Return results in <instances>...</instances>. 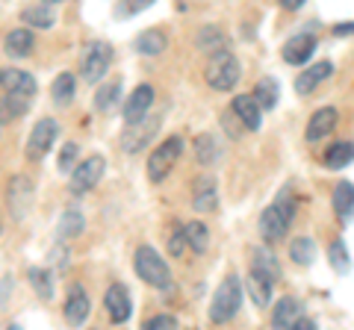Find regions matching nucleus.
I'll use <instances>...</instances> for the list:
<instances>
[{"label": "nucleus", "mask_w": 354, "mask_h": 330, "mask_svg": "<svg viewBox=\"0 0 354 330\" xmlns=\"http://www.w3.org/2000/svg\"><path fill=\"white\" fill-rule=\"evenodd\" d=\"M292 218H295L292 186H283L278 192V197H274L260 215V236L269 242V245L286 239V233H290V227H292Z\"/></svg>", "instance_id": "f257e3e1"}, {"label": "nucleus", "mask_w": 354, "mask_h": 330, "mask_svg": "<svg viewBox=\"0 0 354 330\" xmlns=\"http://www.w3.org/2000/svg\"><path fill=\"white\" fill-rule=\"evenodd\" d=\"M133 269L142 280L153 289H169L171 286V271H169V262H165L157 251L151 245H139L136 254H133Z\"/></svg>", "instance_id": "f03ea898"}, {"label": "nucleus", "mask_w": 354, "mask_h": 330, "mask_svg": "<svg viewBox=\"0 0 354 330\" xmlns=\"http://www.w3.org/2000/svg\"><path fill=\"white\" fill-rule=\"evenodd\" d=\"M239 307H242V280L236 274H227L213 295V304H209V322L213 324L230 322L239 313Z\"/></svg>", "instance_id": "7ed1b4c3"}, {"label": "nucleus", "mask_w": 354, "mask_h": 330, "mask_svg": "<svg viewBox=\"0 0 354 330\" xmlns=\"http://www.w3.org/2000/svg\"><path fill=\"white\" fill-rule=\"evenodd\" d=\"M239 77H242V65L230 50H221L216 57H209L207 68H204V80L209 89H216V92H230L239 83Z\"/></svg>", "instance_id": "20e7f679"}, {"label": "nucleus", "mask_w": 354, "mask_h": 330, "mask_svg": "<svg viewBox=\"0 0 354 330\" xmlns=\"http://www.w3.org/2000/svg\"><path fill=\"white\" fill-rule=\"evenodd\" d=\"M180 153H183V139L180 136H169L162 145L153 148V153L148 157V177L153 183H162L171 174L177 159H180Z\"/></svg>", "instance_id": "39448f33"}, {"label": "nucleus", "mask_w": 354, "mask_h": 330, "mask_svg": "<svg viewBox=\"0 0 354 330\" xmlns=\"http://www.w3.org/2000/svg\"><path fill=\"white\" fill-rule=\"evenodd\" d=\"M109 65H113V48L106 45V41H88L86 50H83V57H80V74H83V80L86 83H101L106 71H109Z\"/></svg>", "instance_id": "423d86ee"}, {"label": "nucleus", "mask_w": 354, "mask_h": 330, "mask_svg": "<svg viewBox=\"0 0 354 330\" xmlns=\"http://www.w3.org/2000/svg\"><path fill=\"white\" fill-rule=\"evenodd\" d=\"M104 171H106V159L101 157V153H92V157H86L83 162H77L74 171H71V180H68L71 195L80 197V195H86V192H92L95 186L101 183Z\"/></svg>", "instance_id": "0eeeda50"}, {"label": "nucleus", "mask_w": 354, "mask_h": 330, "mask_svg": "<svg viewBox=\"0 0 354 330\" xmlns=\"http://www.w3.org/2000/svg\"><path fill=\"white\" fill-rule=\"evenodd\" d=\"M32 197H36V189H32V180L18 174V177L9 180L6 186V204H9V213H12L15 222H24L30 206H32Z\"/></svg>", "instance_id": "6e6552de"}, {"label": "nucleus", "mask_w": 354, "mask_h": 330, "mask_svg": "<svg viewBox=\"0 0 354 330\" xmlns=\"http://www.w3.org/2000/svg\"><path fill=\"white\" fill-rule=\"evenodd\" d=\"M57 136H59L57 121H53V118H39V121H36V127H32V133H30V139H27V159L39 162L44 153L53 148Z\"/></svg>", "instance_id": "1a4fd4ad"}, {"label": "nucleus", "mask_w": 354, "mask_h": 330, "mask_svg": "<svg viewBox=\"0 0 354 330\" xmlns=\"http://www.w3.org/2000/svg\"><path fill=\"white\" fill-rule=\"evenodd\" d=\"M153 97H157V92H153V86H148V83H142V86H136V89L130 92V97L124 101L127 127H133V124H139V121L148 118V109L153 106Z\"/></svg>", "instance_id": "9d476101"}, {"label": "nucleus", "mask_w": 354, "mask_h": 330, "mask_svg": "<svg viewBox=\"0 0 354 330\" xmlns=\"http://www.w3.org/2000/svg\"><path fill=\"white\" fill-rule=\"evenodd\" d=\"M88 313H92V301H88L86 289H83L80 283H71L68 298H65V304H62L65 322H68L71 327H83V322L88 318Z\"/></svg>", "instance_id": "9b49d317"}, {"label": "nucleus", "mask_w": 354, "mask_h": 330, "mask_svg": "<svg viewBox=\"0 0 354 330\" xmlns=\"http://www.w3.org/2000/svg\"><path fill=\"white\" fill-rule=\"evenodd\" d=\"M104 307H106V316L113 324H124L130 313H133V301H130V292L124 289L121 283H113L104 295Z\"/></svg>", "instance_id": "f8f14e48"}, {"label": "nucleus", "mask_w": 354, "mask_h": 330, "mask_svg": "<svg viewBox=\"0 0 354 330\" xmlns=\"http://www.w3.org/2000/svg\"><path fill=\"white\" fill-rule=\"evenodd\" d=\"M160 130V118H145L139 121V124H133L124 130V136H121V148H124L127 153H139L145 145H151L153 133Z\"/></svg>", "instance_id": "ddd939ff"}, {"label": "nucleus", "mask_w": 354, "mask_h": 330, "mask_svg": "<svg viewBox=\"0 0 354 330\" xmlns=\"http://www.w3.org/2000/svg\"><path fill=\"white\" fill-rule=\"evenodd\" d=\"M251 274H257L260 280H266L269 286H274L281 280V262L272 254L269 248H251Z\"/></svg>", "instance_id": "4468645a"}, {"label": "nucleus", "mask_w": 354, "mask_h": 330, "mask_svg": "<svg viewBox=\"0 0 354 330\" xmlns=\"http://www.w3.org/2000/svg\"><path fill=\"white\" fill-rule=\"evenodd\" d=\"M0 86L6 89V95H21V97H27V101L39 92L32 74L21 71V68H0Z\"/></svg>", "instance_id": "2eb2a0df"}, {"label": "nucleus", "mask_w": 354, "mask_h": 330, "mask_svg": "<svg viewBox=\"0 0 354 330\" xmlns=\"http://www.w3.org/2000/svg\"><path fill=\"white\" fill-rule=\"evenodd\" d=\"M337 118H339V113H337L334 106H322V109H316V113L310 115V121H307L304 139H307V142H322L328 133H334Z\"/></svg>", "instance_id": "dca6fc26"}, {"label": "nucleus", "mask_w": 354, "mask_h": 330, "mask_svg": "<svg viewBox=\"0 0 354 330\" xmlns=\"http://www.w3.org/2000/svg\"><path fill=\"white\" fill-rule=\"evenodd\" d=\"M192 206H195V213H216V206H218V186L216 180L209 177V174H204V177H198L195 186H192Z\"/></svg>", "instance_id": "f3484780"}, {"label": "nucleus", "mask_w": 354, "mask_h": 330, "mask_svg": "<svg viewBox=\"0 0 354 330\" xmlns=\"http://www.w3.org/2000/svg\"><path fill=\"white\" fill-rule=\"evenodd\" d=\"M301 316H304L301 304H298L292 295H283V298L272 307V330H292Z\"/></svg>", "instance_id": "a211bd4d"}, {"label": "nucleus", "mask_w": 354, "mask_h": 330, "mask_svg": "<svg viewBox=\"0 0 354 330\" xmlns=\"http://www.w3.org/2000/svg\"><path fill=\"white\" fill-rule=\"evenodd\" d=\"M313 50H316V36L313 32H298V36H292L283 45V62L301 65V62H307L310 57H313Z\"/></svg>", "instance_id": "6ab92c4d"}, {"label": "nucleus", "mask_w": 354, "mask_h": 330, "mask_svg": "<svg viewBox=\"0 0 354 330\" xmlns=\"http://www.w3.org/2000/svg\"><path fill=\"white\" fill-rule=\"evenodd\" d=\"M330 74H334V65L325 62V59L316 62V65H310L307 71L295 74V92H298V95H310L313 89H319V86H322Z\"/></svg>", "instance_id": "aec40b11"}, {"label": "nucleus", "mask_w": 354, "mask_h": 330, "mask_svg": "<svg viewBox=\"0 0 354 330\" xmlns=\"http://www.w3.org/2000/svg\"><path fill=\"white\" fill-rule=\"evenodd\" d=\"M234 115L242 121V127L245 130H260V121H263V109L257 106L251 95H236L234 97Z\"/></svg>", "instance_id": "412c9836"}, {"label": "nucleus", "mask_w": 354, "mask_h": 330, "mask_svg": "<svg viewBox=\"0 0 354 330\" xmlns=\"http://www.w3.org/2000/svg\"><path fill=\"white\" fill-rule=\"evenodd\" d=\"M195 45H198V50L209 53V57H216V53L227 50V32L221 30V27H216V24H207V27L198 30Z\"/></svg>", "instance_id": "4be33fe9"}, {"label": "nucleus", "mask_w": 354, "mask_h": 330, "mask_svg": "<svg viewBox=\"0 0 354 330\" xmlns=\"http://www.w3.org/2000/svg\"><path fill=\"white\" fill-rule=\"evenodd\" d=\"M32 45H36L32 32L21 27V30L6 32V39H3V53H6V57H12V59H24V57H30Z\"/></svg>", "instance_id": "5701e85b"}, {"label": "nucleus", "mask_w": 354, "mask_h": 330, "mask_svg": "<svg viewBox=\"0 0 354 330\" xmlns=\"http://www.w3.org/2000/svg\"><path fill=\"white\" fill-rule=\"evenodd\" d=\"M133 48H136L142 57H160V53L169 48V39H165L162 30H145V32H139L136 36Z\"/></svg>", "instance_id": "b1692460"}, {"label": "nucleus", "mask_w": 354, "mask_h": 330, "mask_svg": "<svg viewBox=\"0 0 354 330\" xmlns=\"http://www.w3.org/2000/svg\"><path fill=\"white\" fill-rule=\"evenodd\" d=\"M334 213L339 215V222H351L354 218V183L342 180L334 186Z\"/></svg>", "instance_id": "393cba45"}, {"label": "nucleus", "mask_w": 354, "mask_h": 330, "mask_svg": "<svg viewBox=\"0 0 354 330\" xmlns=\"http://www.w3.org/2000/svg\"><path fill=\"white\" fill-rule=\"evenodd\" d=\"M348 162H354V142H334L325 151V168L328 171H339Z\"/></svg>", "instance_id": "a878e982"}, {"label": "nucleus", "mask_w": 354, "mask_h": 330, "mask_svg": "<svg viewBox=\"0 0 354 330\" xmlns=\"http://www.w3.org/2000/svg\"><path fill=\"white\" fill-rule=\"evenodd\" d=\"M83 227H86V218H83V213L77 210V206H71V210H65V213L59 215L57 236H59L62 242H68V239H74V236H80V233H83Z\"/></svg>", "instance_id": "bb28decb"}, {"label": "nucleus", "mask_w": 354, "mask_h": 330, "mask_svg": "<svg viewBox=\"0 0 354 330\" xmlns=\"http://www.w3.org/2000/svg\"><path fill=\"white\" fill-rule=\"evenodd\" d=\"M21 18H24V24H30V27L50 30V27H53V0H48V3L27 6L24 12H21Z\"/></svg>", "instance_id": "cd10ccee"}, {"label": "nucleus", "mask_w": 354, "mask_h": 330, "mask_svg": "<svg viewBox=\"0 0 354 330\" xmlns=\"http://www.w3.org/2000/svg\"><path fill=\"white\" fill-rule=\"evenodd\" d=\"M74 92H77V80H74V74H68V71H62L50 86V97H53V104L57 106H68L74 101Z\"/></svg>", "instance_id": "c85d7f7f"}, {"label": "nucleus", "mask_w": 354, "mask_h": 330, "mask_svg": "<svg viewBox=\"0 0 354 330\" xmlns=\"http://www.w3.org/2000/svg\"><path fill=\"white\" fill-rule=\"evenodd\" d=\"M251 97L257 101V106H260V109H274V106H278V97H281L278 80H272V77H266V80H260L257 86H254Z\"/></svg>", "instance_id": "c756f323"}, {"label": "nucleus", "mask_w": 354, "mask_h": 330, "mask_svg": "<svg viewBox=\"0 0 354 330\" xmlns=\"http://www.w3.org/2000/svg\"><path fill=\"white\" fill-rule=\"evenodd\" d=\"M27 106H30V101L27 97H21V95L0 97V124H12V121H18L21 115L27 113Z\"/></svg>", "instance_id": "7c9ffc66"}, {"label": "nucleus", "mask_w": 354, "mask_h": 330, "mask_svg": "<svg viewBox=\"0 0 354 330\" xmlns=\"http://www.w3.org/2000/svg\"><path fill=\"white\" fill-rule=\"evenodd\" d=\"M183 233H186V245H189L195 254H204L209 248V230L204 222H189L183 227Z\"/></svg>", "instance_id": "2f4dec72"}, {"label": "nucleus", "mask_w": 354, "mask_h": 330, "mask_svg": "<svg viewBox=\"0 0 354 330\" xmlns=\"http://www.w3.org/2000/svg\"><path fill=\"white\" fill-rule=\"evenodd\" d=\"M27 278L32 283V292H36L41 301H50L53 298V274L48 269H30Z\"/></svg>", "instance_id": "473e14b6"}, {"label": "nucleus", "mask_w": 354, "mask_h": 330, "mask_svg": "<svg viewBox=\"0 0 354 330\" xmlns=\"http://www.w3.org/2000/svg\"><path fill=\"white\" fill-rule=\"evenodd\" d=\"M290 257H292V262H298V266H310L313 257H316L313 239H310V236H295L290 242Z\"/></svg>", "instance_id": "72a5a7b5"}, {"label": "nucleus", "mask_w": 354, "mask_h": 330, "mask_svg": "<svg viewBox=\"0 0 354 330\" xmlns=\"http://www.w3.org/2000/svg\"><path fill=\"white\" fill-rule=\"evenodd\" d=\"M245 286H248L251 301L257 304V307H269V304H272V289H274V286H269L266 280H260L257 274H251V271H248V283H245Z\"/></svg>", "instance_id": "f704fd0d"}, {"label": "nucleus", "mask_w": 354, "mask_h": 330, "mask_svg": "<svg viewBox=\"0 0 354 330\" xmlns=\"http://www.w3.org/2000/svg\"><path fill=\"white\" fill-rule=\"evenodd\" d=\"M195 157H198L201 165H213L218 159V142L213 136H207V133L198 136L195 139Z\"/></svg>", "instance_id": "c9c22d12"}, {"label": "nucleus", "mask_w": 354, "mask_h": 330, "mask_svg": "<svg viewBox=\"0 0 354 330\" xmlns=\"http://www.w3.org/2000/svg\"><path fill=\"white\" fill-rule=\"evenodd\" d=\"M118 97H121V83H118V80H109L106 86H101V89H97L95 106L101 109V113H109V109L118 104Z\"/></svg>", "instance_id": "e433bc0d"}, {"label": "nucleus", "mask_w": 354, "mask_h": 330, "mask_svg": "<svg viewBox=\"0 0 354 330\" xmlns=\"http://www.w3.org/2000/svg\"><path fill=\"white\" fill-rule=\"evenodd\" d=\"M328 260H330V266H334L337 274H348L351 271V257H348V248L342 245V239H337L334 245L328 248Z\"/></svg>", "instance_id": "4c0bfd02"}, {"label": "nucleus", "mask_w": 354, "mask_h": 330, "mask_svg": "<svg viewBox=\"0 0 354 330\" xmlns=\"http://www.w3.org/2000/svg\"><path fill=\"white\" fill-rule=\"evenodd\" d=\"M74 162H77V142H65L62 151H59L57 168L59 171H74Z\"/></svg>", "instance_id": "58836bf2"}, {"label": "nucleus", "mask_w": 354, "mask_h": 330, "mask_svg": "<svg viewBox=\"0 0 354 330\" xmlns=\"http://www.w3.org/2000/svg\"><path fill=\"white\" fill-rule=\"evenodd\" d=\"M183 248H186V233H183V227H174L171 230V239H169V254L171 257H180Z\"/></svg>", "instance_id": "ea45409f"}, {"label": "nucleus", "mask_w": 354, "mask_h": 330, "mask_svg": "<svg viewBox=\"0 0 354 330\" xmlns=\"http://www.w3.org/2000/svg\"><path fill=\"white\" fill-rule=\"evenodd\" d=\"M145 330H177V318L174 316H153L145 324Z\"/></svg>", "instance_id": "a19ab883"}, {"label": "nucleus", "mask_w": 354, "mask_h": 330, "mask_svg": "<svg viewBox=\"0 0 354 330\" xmlns=\"http://www.w3.org/2000/svg\"><path fill=\"white\" fill-rule=\"evenodd\" d=\"M334 36H354V21H346V24L334 27Z\"/></svg>", "instance_id": "79ce46f5"}, {"label": "nucleus", "mask_w": 354, "mask_h": 330, "mask_svg": "<svg viewBox=\"0 0 354 330\" xmlns=\"http://www.w3.org/2000/svg\"><path fill=\"white\" fill-rule=\"evenodd\" d=\"M292 330H319V327H316V322H313V318L301 316V318H298V322H295V327H292Z\"/></svg>", "instance_id": "37998d69"}, {"label": "nucleus", "mask_w": 354, "mask_h": 330, "mask_svg": "<svg viewBox=\"0 0 354 330\" xmlns=\"http://www.w3.org/2000/svg\"><path fill=\"white\" fill-rule=\"evenodd\" d=\"M281 6L292 12V9H301V6H304V0H281Z\"/></svg>", "instance_id": "c03bdc74"}, {"label": "nucleus", "mask_w": 354, "mask_h": 330, "mask_svg": "<svg viewBox=\"0 0 354 330\" xmlns=\"http://www.w3.org/2000/svg\"><path fill=\"white\" fill-rule=\"evenodd\" d=\"M6 330H24V327H21V324H9Z\"/></svg>", "instance_id": "a18cd8bd"}]
</instances>
